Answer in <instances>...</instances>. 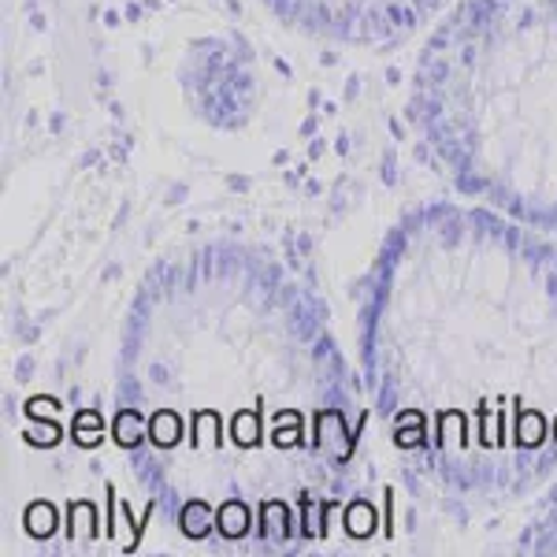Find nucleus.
<instances>
[{"mask_svg":"<svg viewBox=\"0 0 557 557\" xmlns=\"http://www.w3.org/2000/svg\"><path fill=\"white\" fill-rule=\"evenodd\" d=\"M368 409L320 294L272 249L190 242L134 286L112 438L186 543H327L354 506Z\"/></svg>","mask_w":557,"mask_h":557,"instance_id":"nucleus-1","label":"nucleus"},{"mask_svg":"<svg viewBox=\"0 0 557 557\" xmlns=\"http://www.w3.org/2000/svg\"><path fill=\"white\" fill-rule=\"evenodd\" d=\"M386 443L446 502L502 509L557 475V238L472 201L386 231L357 298Z\"/></svg>","mask_w":557,"mask_h":557,"instance_id":"nucleus-2","label":"nucleus"},{"mask_svg":"<svg viewBox=\"0 0 557 557\" xmlns=\"http://www.w3.org/2000/svg\"><path fill=\"white\" fill-rule=\"evenodd\" d=\"M409 120L469 201L557 238V0H454L417 52Z\"/></svg>","mask_w":557,"mask_h":557,"instance_id":"nucleus-3","label":"nucleus"},{"mask_svg":"<svg viewBox=\"0 0 557 557\" xmlns=\"http://www.w3.org/2000/svg\"><path fill=\"white\" fill-rule=\"evenodd\" d=\"M283 26L349 49H386L424 30L454 0H260Z\"/></svg>","mask_w":557,"mask_h":557,"instance_id":"nucleus-4","label":"nucleus"}]
</instances>
